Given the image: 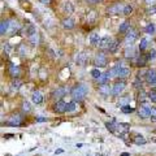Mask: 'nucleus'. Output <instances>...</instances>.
<instances>
[{"mask_svg":"<svg viewBox=\"0 0 156 156\" xmlns=\"http://www.w3.org/2000/svg\"><path fill=\"white\" fill-rule=\"evenodd\" d=\"M105 128L109 133L115 134L116 136H120L122 133H126V131L130 130V124L128 122H119L117 120H111L105 122Z\"/></svg>","mask_w":156,"mask_h":156,"instance_id":"f257e3e1","label":"nucleus"},{"mask_svg":"<svg viewBox=\"0 0 156 156\" xmlns=\"http://www.w3.org/2000/svg\"><path fill=\"white\" fill-rule=\"evenodd\" d=\"M87 95H89V85L83 83V82H80V83H77L76 86L72 87V91H70L72 100H76L80 103V101L86 99Z\"/></svg>","mask_w":156,"mask_h":156,"instance_id":"f03ea898","label":"nucleus"},{"mask_svg":"<svg viewBox=\"0 0 156 156\" xmlns=\"http://www.w3.org/2000/svg\"><path fill=\"white\" fill-rule=\"evenodd\" d=\"M152 103H151L150 100H146V101H142L140 103V105L136 108V113H138V116L140 117V119H150L151 116V109H152V105H151Z\"/></svg>","mask_w":156,"mask_h":156,"instance_id":"7ed1b4c3","label":"nucleus"},{"mask_svg":"<svg viewBox=\"0 0 156 156\" xmlns=\"http://www.w3.org/2000/svg\"><path fill=\"white\" fill-rule=\"evenodd\" d=\"M107 64H108V52L104 50L96 52L94 56V65L96 68H105Z\"/></svg>","mask_w":156,"mask_h":156,"instance_id":"20e7f679","label":"nucleus"},{"mask_svg":"<svg viewBox=\"0 0 156 156\" xmlns=\"http://www.w3.org/2000/svg\"><path fill=\"white\" fill-rule=\"evenodd\" d=\"M70 91H72L70 87H56V89H53V91L51 92V99L53 101L62 100V98L66 94H70Z\"/></svg>","mask_w":156,"mask_h":156,"instance_id":"39448f33","label":"nucleus"},{"mask_svg":"<svg viewBox=\"0 0 156 156\" xmlns=\"http://www.w3.org/2000/svg\"><path fill=\"white\" fill-rule=\"evenodd\" d=\"M125 89H126V82H125V80L116 81L115 83H113V86H112V96L120 98L121 95L124 94Z\"/></svg>","mask_w":156,"mask_h":156,"instance_id":"423d86ee","label":"nucleus"},{"mask_svg":"<svg viewBox=\"0 0 156 156\" xmlns=\"http://www.w3.org/2000/svg\"><path fill=\"white\" fill-rule=\"evenodd\" d=\"M144 82L147 83L148 87L151 89H155L156 87V69L155 68H151L147 69L144 73Z\"/></svg>","mask_w":156,"mask_h":156,"instance_id":"0eeeda50","label":"nucleus"},{"mask_svg":"<svg viewBox=\"0 0 156 156\" xmlns=\"http://www.w3.org/2000/svg\"><path fill=\"white\" fill-rule=\"evenodd\" d=\"M124 8H125V4L122 3H117V4H113V5H109L107 8V16H117L120 13H124Z\"/></svg>","mask_w":156,"mask_h":156,"instance_id":"6e6552de","label":"nucleus"},{"mask_svg":"<svg viewBox=\"0 0 156 156\" xmlns=\"http://www.w3.org/2000/svg\"><path fill=\"white\" fill-rule=\"evenodd\" d=\"M139 48L138 50H135L133 46H126L125 47V51H124V57L126 60H136V57L139 56Z\"/></svg>","mask_w":156,"mask_h":156,"instance_id":"1a4fd4ad","label":"nucleus"},{"mask_svg":"<svg viewBox=\"0 0 156 156\" xmlns=\"http://www.w3.org/2000/svg\"><path fill=\"white\" fill-rule=\"evenodd\" d=\"M74 62L78 66H86L87 62H89V53L86 51H81L78 52L76 57H74Z\"/></svg>","mask_w":156,"mask_h":156,"instance_id":"9d476101","label":"nucleus"},{"mask_svg":"<svg viewBox=\"0 0 156 156\" xmlns=\"http://www.w3.org/2000/svg\"><path fill=\"white\" fill-rule=\"evenodd\" d=\"M136 39H138V31L134 30V29H130L124 38V43L125 46H133Z\"/></svg>","mask_w":156,"mask_h":156,"instance_id":"9b49d317","label":"nucleus"},{"mask_svg":"<svg viewBox=\"0 0 156 156\" xmlns=\"http://www.w3.org/2000/svg\"><path fill=\"white\" fill-rule=\"evenodd\" d=\"M8 35H14L16 33H18L22 29V26L20 25V22L16 20H8Z\"/></svg>","mask_w":156,"mask_h":156,"instance_id":"f8f14e48","label":"nucleus"},{"mask_svg":"<svg viewBox=\"0 0 156 156\" xmlns=\"http://www.w3.org/2000/svg\"><path fill=\"white\" fill-rule=\"evenodd\" d=\"M22 116L21 115H13L12 117H9L8 121H7V126H12V128H18V126L22 125Z\"/></svg>","mask_w":156,"mask_h":156,"instance_id":"ddd939ff","label":"nucleus"},{"mask_svg":"<svg viewBox=\"0 0 156 156\" xmlns=\"http://www.w3.org/2000/svg\"><path fill=\"white\" fill-rule=\"evenodd\" d=\"M117 68H119V78L120 80H128V78L130 77L131 69L129 66L120 64V65H117Z\"/></svg>","mask_w":156,"mask_h":156,"instance_id":"4468645a","label":"nucleus"},{"mask_svg":"<svg viewBox=\"0 0 156 156\" xmlns=\"http://www.w3.org/2000/svg\"><path fill=\"white\" fill-rule=\"evenodd\" d=\"M52 111L55 112V113L57 115H61V113H65V111H66V103L64 100H57L53 103L52 105Z\"/></svg>","mask_w":156,"mask_h":156,"instance_id":"2eb2a0df","label":"nucleus"},{"mask_svg":"<svg viewBox=\"0 0 156 156\" xmlns=\"http://www.w3.org/2000/svg\"><path fill=\"white\" fill-rule=\"evenodd\" d=\"M98 92L103 98H109V96H112V86H109L108 83L101 85V86H99V89H98Z\"/></svg>","mask_w":156,"mask_h":156,"instance_id":"dca6fc26","label":"nucleus"},{"mask_svg":"<svg viewBox=\"0 0 156 156\" xmlns=\"http://www.w3.org/2000/svg\"><path fill=\"white\" fill-rule=\"evenodd\" d=\"M100 35H99V33L98 31H92L90 33V35H89V44L91 47H98L99 46V42H100Z\"/></svg>","mask_w":156,"mask_h":156,"instance_id":"f3484780","label":"nucleus"},{"mask_svg":"<svg viewBox=\"0 0 156 156\" xmlns=\"http://www.w3.org/2000/svg\"><path fill=\"white\" fill-rule=\"evenodd\" d=\"M43 94L39 90H34L33 92H31V101L35 105H41L42 103H43Z\"/></svg>","mask_w":156,"mask_h":156,"instance_id":"a211bd4d","label":"nucleus"},{"mask_svg":"<svg viewBox=\"0 0 156 156\" xmlns=\"http://www.w3.org/2000/svg\"><path fill=\"white\" fill-rule=\"evenodd\" d=\"M112 39L109 35H105V37H101V39H100V42H99V46H98V48L99 50H104V51H107L108 50V47H109V44L112 43Z\"/></svg>","mask_w":156,"mask_h":156,"instance_id":"6ab92c4d","label":"nucleus"},{"mask_svg":"<svg viewBox=\"0 0 156 156\" xmlns=\"http://www.w3.org/2000/svg\"><path fill=\"white\" fill-rule=\"evenodd\" d=\"M109 80H111V76H109V73H108V70H105V72H103V73H100V76L96 78V83L99 85V86H101V85H105V83H108L109 82Z\"/></svg>","mask_w":156,"mask_h":156,"instance_id":"aec40b11","label":"nucleus"},{"mask_svg":"<svg viewBox=\"0 0 156 156\" xmlns=\"http://www.w3.org/2000/svg\"><path fill=\"white\" fill-rule=\"evenodd\" d=\"M61 26L65 29V30H73L76 27V22L72 17H65L64 20L61 21Z\"/></svg>","mask_w":156,"mask_h":156,"instance_id":"412c9836","label":"nucleus"},{"mask_svg":"<svg viewBox=\"0 0 156 156\" xmlns=\"http://www.w3.org/2000/svg\"><path fill=\"white\" fill-rule=\"evenodd\" d=\"M8 73H9V76H11L12 78H17V77L20 76V73H21V69H20V66H18V65L9 64Z\"/></svg>","mask_w":156,"mask_h":156,"instance_id":"4be33fe9","label":"nucleus"},{"mask_svg":"<svg viewBox=\"0 0 156 156\" xmlns=\"http://www.w3.org/2000/svg\"><path fill=\"white\" fill-rule=\"evenodd\" d=\"M22 33H23V35H26V37H30L31 34L34 33H37V29L34 25H31V23H26L25 26H22Z\"/></svg>","mask_w":156,"mask_h":156,"instance_id":"5701e85b","label":"nucleus"},{"mask_svg":"<svg viewBox=\"0 0 156 156\" xmlns=\"http://www.w3.org/2000/svg\"><path fill=\"white\" fill-rule=\"evenodd\" d=\"M22 85H23V82H22V80H21L20 77L12 78V82H11V89H12V90L18 91V90L22 87Z\"/></svg>","mask_w":156,"mask_h":156,"instance_id":"b1692460","label":"nucleus"},{"mask_svg":"<svg viewBox=\"0 0 156 156\" xmlns=\"http://www.w3.org/2000/svg\"><path fill=\"white\" fill-rule=\"evenodd\" d=\"M143 80H144V77H140L139 74L136 76L134 78V81H133V87H134V90H140V89H143Z\"/></svg>","mask_w":156,"mask_h":156,"instance_id":"393cba45","label":"nucleus"},{"mask_svg":"<svg viewBox=\"0 0 156 156\" xmlns=\"http://www.w3.org/2000/svg\"><path fill=\"white\" fill-rule=\"evenodd\" d=\"M27 41H29V43H30L31 46L37 47V46H39V43H41V37H39L38 33H34V34H31L30 37H27Z\"/></svg>","mask_w":156,"mask_h":156,"instance_id":"a878e982","label":"nucleus"},{"mask_svg":"<svg viewBox=\"0 0 156 156\" xmlns=\"http://www.w3.org/2000/svg\"><path fill=\"white\" fill-rule=\"evenodd\" d=\"M78 104H77V101L76 100H72L69 101V103H66V111H65V113H74V112L78 111Z\"/></svg>","mask_w":156,"mask_h":156,"instance_id":"bb28decb","label":"nucleus"},{"mask_svg":"<svg viewBox=\"0 0 156 156\" xmlns=\"http://www.w3.org/2000/svg\"><path fill=\"white\" fill-rule=\"evenodd\" d=\"M98 20V13L95 11H90L87 13L86 16V23H89V25H92V23H95Z\"/></svg>","mask_w":156,"mask_h":156,"instance_id":"cd10ccee","label":"nucleus"},{"mask_svg":"<svg viewBox=\"0 0 156 156\" xmlns=\"http://www.w3.org/2000/svg\"><path fill=\"white\" fill-rule=\"evenodd\" d=\"M136 100L139 101V104L142 103V101L148 100V92H146L143 89L138 90V91H136Z\"/></svg>","mask_w":156,"mask_h":156,"instance_id":"c85d7f7f","label":"nucleus"},{"mask_svg":"<svg viewBox=\"0 0 156 156\" xmlns=\"http://www.w3.org/2000/svg\"><path fill=\"white\" fill-rule=\"evenodd\" d=\"M131 142H133L135 146H144L146 143H147V139L144 138L143 135H135L133 139H131Z\"/></svg>","mask_w":156,"mask_h":156,"instance_id":"c756f323","label":"nucleus"},{"mask_svg":"<svg viewBox=\"0 0 156 156\" xmlns=\"http://www.w3.org/2000/svg\"><path fill=\"white\" fill-rule=\"evenodd\" d=\"M119 48H120L119 41L113 39V41H112V43L109 44V47H108V50H107V52H108V53H116L117 51H119Z\"/></svg>","mask_w":156,"mask_h":156,"instance_id":"7c9ffc66","label":"nucleus"},{"mask_svg":"<svg viewBox=\"0 0 156 156\" xmlns=\"http://www.w3.org/2000/svg\"><path fill=\"white\" fill-rule=\"evenodd\" d=\"M147 61H148L147 56L139 55L138 57H136V60H135V64H136V66H138V68H144V65L147 64Z\"/></svg>","mask_w":156,"mask_h":156,"instance_id":"2f4dec72","label":"nucleus"},{"mask_svg":"<svg viewBox=\"0 0 156 156\" xmlns=\"http://www.w3.org/2000/svg\"><path fill=\"white\" fill-rule=\"evenodd\" d=\"M130 21H124L121 25L119 26V33L120 34H126L129 30H130Z\"/></svg>","mask_w":156,"mask_h":156,"instance_id":"473e14b6","label":"nucleus"},{"mask_svg":"<svg viewBox=\"0 0 156 156\" xmlns=\"http://www.w3.org/2000/svg\"><path fill=\"white\" fill-rule=\"evenodd\" d=\"M62 11H64V13L65 14H72L73 13V11H74V7H73V4L70 3V2H65L64 3V5H62Z\"/></svg>","mask_w":156,"mask_h":156,"instance_id":"72a5a7b5","label":"nucleus"},{"mask_svg":"<svg viewBox=\"0 0 156 156\" xmlns=\"http://www.w3.org/2000/svg\"><path fill=\"white\" fill-rule=\"evenodd\" d=\"M21 111L23 112V113H30L31 112V103L27 100H23L22 104H21Z\"/></svg>","mask_w":156,"mask_h":156,"instance_id":"f704fd0d","label":"nucleus"},{"mask_svg":"<svg viewBox=\"0 0 156 156\" xmlns=\"http://www.w3.org/2000/svg\"><path fill=\"white\" fill-rule=\"evenodd\" d=\"M121 113H124V115H130V113H134L135 112V108H133L130 104H128V105H122L121 107Z\"/></svg>","mask_w":156,"mask_h":156,"instance_id":"c9c22d12","label":"nucleus"},{"mask_svg":"<svg viewBox=\"0 0 156 156\" xmlns=\"http://www.w3.org/2000/svg\"><path fill=\"white\" fill-rule=\"evenodd\" d=\"M130 100H131L130 95L120 96V99H119V104H120V107H122V105H128V104H130Z\"/></svg>","mask_w":156,"mask_h":156,"instance_id":"e433bc0d","label":"nucleus"},{"mask_svg":"<svg viewBox=\"0 0 156 156\" xmlns=\"http://www.w3.org/2000/svg\"><path fill=\"white\" fill-rule=\"evenodd\" d=\"M17 53L20 56H26L29 53V48L25 46V44H20L18 48H17Z\"/></svg>","mask_w":156,"mask_h":156,"instance_id":"4c0bfd02","label":"nucleus"},{"mask_svg":"<svg viewBox=\"0 0 156 156\" xmlns=\"http://www.w3.org/2000/svg\"><path fill=\"white\" fill-rule=\"evenodd\" d=\"M8 21H4V20H2V22H0V34L2 35H5V34L8 33Z\"/></svg>","mask_w":156,"mask_h":156,"instance_id":"58836bf2","label":"nucleus"},{"mask_svg":"<svg viewBox=\"0 0 156 156\" xmlns=\"http://www.w3.org/2000/svg\"><path fill=\"white\" fill-rule=\"evenodd\" d=\"M147 46H148V39L147 38H142L140 39V42H139V51H146L147 50Z\"/></svg>","mask_w":156,"mask_h":156,"instance_id":"ea45409f","label":"nucleus"},{"mask_svg":"<svg viewBox=\"0 0 156 156\" xmlns=\"http://www.w3.org/2000/svg\"><path fill=\"white\" fill-rule=\"evenodd\" d=\"M108 73H109L111 78H119V68H117V65H115V66L109 68Z\"/></svg>","mask_w":156,"mask_h":156,"instance_id":"a19ab883","label":"nucleus"},{"mask_svg":"<svg viewBox=\"0 0 156 156\" xmlns=\"http://www.w3.org/2000/svg\"><path fill=\"white\" fill-rule=\"evenodd\" d=\"M148 100L151 101L152 104H156V90L152 89L148 91Z\"/></svg>","mask_w":156,"mask_h":156,"instance_id":"79ce46f5","label":"nucleus"},{"mask_svg":"<svg viewBox=\"0 0 156 156\" xmlns=\"http://www.w3.org/2000/svg\"><path fill=\"white\" fill-rule=\"evenodd\" d=\"M144 31L147 33V34H150V35H154V34H155V31H156V27H155V25H154V23H150V25H147V26H146Z\"/></svg>","mask_w":156,"mask_h":156,"instance_id":"37998d69","label":"nucleus"},{"mask_svg":"<svg viewBox=\"0 0 156 156\" xmlns=\"http://www.w3.org/2000/svg\"><path fill=\"white\" fill-rule=\"evenodd\" d=\"M133 13V5H130V4H125V8H124V16H130V14Z\"/></svg>","mask_w":156,"mask_h":156,"instance_id":"c03bdc74","label":"nucleus"},{"mask_svg":"<svg viewBox=\"0 0 156 156\" xmlns=\"http://www.w3.org/2000/svg\"><path fill=\"white\" fill-rule=\"evenodd\" d=\"M147 58H148V61H154L155 58H156V51L154 50V48H151V50L148 51V53H147Z\"/></svg>","mask_w":156,"mask_h":156,"instance_id":"a18cd8bd","label":"nucleus"},{"mask_svg":"<svg viewBox=\"0 0 156 156\" xmlns=\"http://www.w3.org/2000/svg\"><path fill=\"white\" fill-rule=\"evenodd\" d=\"M100 73H101V72H99V69H98V68H94V69L90 72V74H91V77L94 78V80H96V78L100 76Z\"/></svg>","mask_w":156,"mask_h":156,"instance_id":"49530a36","label":"nucleus"},{"mask_svg":"<svg viewBox=\"0 0 156 156\" xmlns=\"http://www.w3.org/2000/svg\"><path fill=\"white\" fill-rule=\"evenodd\" d=\"M151 122H156V107H152V109H151Z\"/></svg>","mask_w":156,"mask_h":156,"instance_id":"de8ad7c7","label":"nucleus"},{"mask_svg":"<svg viewBox=\"0 0 156 156\" xmlns=\"http://www.w3.org/2000/svg\"><path fill=\"white\" fill-rule=\"evenodd\" d=\"M46 117H35V122H46Z\"/></svg>","mask_w":156,"mask_h":156,"instance_id":"09e8293b","label":"nucleus"},{"mask_svg":"<svg viewBox=\"0 0 156 156\" xmlns=\"http://www.w3.org/2000/svg\"><path fill=\"white\" fill-rule=\"evenodd\" d=\"M42 4H44V5H51V3H52V0H39Z\"/></svg>","mask_w":156,"mask_h":156,"instance_id":"8fccbe9b","label":"nucleus"},{"mask_svg":"<svg viewBox=\"0 0 156 156\" xmlns=\"http://www.w3.org/2000/svg\"><path fill=\"white\" fill-rule=\"evenodd\" d=\"M62 152H64V150H62V148H57V150L55 151V155H60V154H62Z\"/></svg>","mask_w":156,"mask_h":156,"instance_id":"3c124183","label":"nucleus"},{"mask_svg":"<svg viewBox=\"0 0 156 156\" xmlns=\"http://www.w3.org/2000/svg\"><path fill=\"white\" fill-rule=\"evenodd\" d=\"M144 2L147 3V4H154V3L156 2V0H144Z\"/></svg>","mask_w":156,"mask_h":156,"instance_id":"603ef678","label":"nucleus"},{"mask_svg":"<svg viewBox=\"0 0 156 156\" xmlns=\"http://www.w3.org/2000/svg\"><path fill=\"white\" fill-rule=\"evenodd\" d=\"M150 13L152 14V13H156V7H154L152 9H150Z\"/></svg>","mask_w":156,"mask_h":156,"instance_id":"864d4df0","label":"nucleus"},{"mask_svg":"<svg viewBox=\"0 0 156 156\" xmlns=\"http://www.w3.org/2000/svg\"><path fill=\"white\" fill-rule=\"evenodd\" d=\"M96 108H98V109H99V111L101 112V113H105V111H104L103 108H100V107H96Z\"/></svg>","mask_w":156,"mask_h":156,"instance_id":"5fc2aeb1","label":"nucleus"},{"mask_svg":"<svg viewBox=\"0 0 156 156\" xmlns=\"http://www.w3.org/2000/svg\"><path fill=\"white\" fill-rule=\"evenodd\" d=\"M98 2H99V0H89V3H91V4H95Z\"/></svg>","mask_w":156,"mask_h":156,"instance_id":"6e6d98bb","label":"nucleus"},{"mask_svg":"<svg viewBox=\"0 0 156 156\" xmlns=\"http://www.w3.org/2000/svg\"><path fill=\"white\" fill-rule=\"evenodd\" d=\"M121 156H130L129 152H124V154H121Z\"/></svg>","mask_w":156,"mask_h":156,"instance_id":"4d7b16f0","label":"nucleus"},{"mask_svg":"<svg viewBox=\"0 0 156 156\" xmlns=\"http://www.w3.org/2000/svg\"><path fill=\"white\" fill-rule=\"evenodd\" d=\"M155 143H156V139H155Z\"/></svg>","mask_w":156,"mask_h":156,"instance_id":"13d9d810","label":"nucleus"}]
</instances>
